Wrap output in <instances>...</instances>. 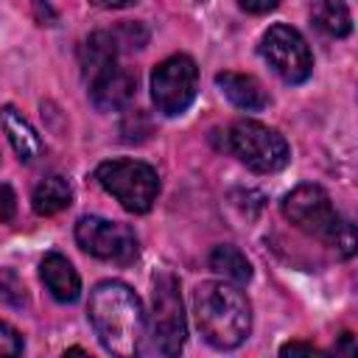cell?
<instances>
[{
	"label": "cell",
	"mask_w": 358,
	"mask_h": 358,
	"mask_svg": "<svg viewBox=\"0 0 358 358\" xmlns=\"http://www.w3.org/2000/svg\"><path fill=\"white\" fill-rule=\"evenodd\" d=\"M193 319L210 347L235 350L252 330V305L238 285L207 280L193 291Z\"/></svg>",
	"instance_id": "cell-2"
},
{
	"label": "cell",
	"mask_w": 358,
	"mask_h": 358,
	"mask_svg": "<svg viewBox=\"0 0 358 358\" xmlns=\"http://www.w3.org/2000/svg\"><path fill=\"white\" fill-rule=\"evenodd\" d=\"M238 6L249 14H268L280 6V0H238Z\"/></svg>",
	"instance_id": "cell-20"
},
{
	"label": "cell",
	"mask_w": 358,
	"mask_h": 358,
	"mask_svg": "<svg viewBox=\"0 0 358 358\" xmlns=\"http://www.w3.org/2000/svg\"><path fill=\"white\" fill-rule=\"evenodd\" d=\"M310 17H313L316 28L327 36L341 39L352 31V17H350V8L344 6V0H313Z\"/></svg>",
	"instance_id": "cell-15"
},
{
	"label": "cell",
	"mask_w": 358,
	"mask_h": 358,
	"mask_svg": "<svg viewBox=\"0 0 358 358\" xmlns=\"http://www.w3.org/2000/svg\"><path fill=\"white\" fill-rule=\"evenodd\" d=\"M39 277H42L45 288L50 291V296L56 302H76L78 294H81V277H78V271L59 252H50V255L42 257Z\"/></svg>",
	"instance_id": "cell-11"
},
{
	"label": "cell",
	"mask_w": 358,
	"mask_h": 358,
	"mask_svg": "<svg viewBox=\"0 0 358 358\" xmlns=\"http://www.w3.org/2000/svg\"><path fill=\"white\" fill-rule=\"evenodd\" d=\"M92 3L101 6V8H126V6H131L137 0H92Z\"/></svg>",
	"instance_id": "cell-22"
},
{
	"label": "cell",
	"mask_w": 358,
	"mask_h": 358,
	"mask_svg": "<svg viewBox=\"0 0 358 358\" xmlns=\"http://www.w3.org/2000/svg\"><path fill=\"white\" fill-rule=\"evenodd\" d=\"M210 268L232 282H249L252 280V263L246 260V255L238 246H215L210 255Z\"/></svg>",
	"instance_id": "cell-16"
},
{
	"label": "cell",
	"mask_w": 358,
	"mask_h": 358,
	"mask_svg": "<svg viewBox=\"0 0 358 358\" xmlns=\"http://www.w3.org/2000/svg\"><path fill=\"white\" fill-rule=\"evenodd\" d=\"M0 126H3L14 154L20 157V162H34L42 154V137L22 117V112H17V106H11V103L0 106Z\"/></svg>",
	"instance_id": "cell-13"
},
{
	"label": "cell",
	"mask_w": 358,
	"mask_h": 358,
	"mask_svg": "<svg viewBox=\"0 0 358 358\" xmlns=\"http://www.w3.org/2000/svg\"><path fill=\"white\" fill-rule=\"evenodd\" d=\"M17 210V196L8 185H0V221H11Z\"/></svg>",
	"instance_id": "cell-19"
},
{
	"label": "cell",
	"mask_w": 358,
	"mask_h": 358,
	"mask_svg": "<svg viewBox=\"0 0 358 358\" xmlns=\"http://www.w3.org/2000/svg\"><path fill=\"white\" fill-rule=\"evenodd\" d=\"M90 324L101 347L112 355L129 358L140 350L145 336V310L140 296L120 280H103L90 291Z\"/></svg>",
	"instance_id": "cell-1"
},
{
	"label": "cell",
	"mask_w": 358,
	"mask_h": 358,
	"mask_svg": "<svg viewBox=\"0 0 358 358\" xmlns=\"http://www.w3.org/2000/svg\"><path fill=\"white\" fill-rule=\"evenodd\" d=\"M22 352V336L0 319V355H20Z\"/></svg>",
	"instance_id": "cell-18"
},
{
	"label": "cell",
	"mask_w": 358,
	"mask_h": 358,
	"mask_svg": "<svg viewBox=\"0 0 358 358\" xmlns=\"http://www.w3.org/2000/svg\"><path fill=\"white\" fill-rule=\"evenodd\" d=\"M87 87H90V98L101 112H117L123 106H129V101L134 98V87L137 78L120 67L117 62L95 70L92 76H87Z\"/></svg>",
	"instance_id": "cell-10"
},
{
	"label": "cell",
	"mask_w": 358,
	"mask_h": 358,
	"mask_svg": "<svg viewBox=\"0 0 358 358\" xmlns=\"http://www.w3.org/2000/svg\"><path fill=\"white\" fill-rule=\"evenodd\" d=\"M260 56L268 62V67L285 81V84H302L308 81L313 70V56L305 42V36L291 25H271L260 39Z\"/></svg>",
	"instance_id": "cell-9"
},
{
	"label": "cell",
	"mask_w": 358,
	"mask_h": 358,
	"mask_svg": "<svg viewBox=\"0 0 358 358\" xmlns=\"http://www.w3.org/2000/svg\"><path fill=\"white\" fill-rule=\"evenodd\" d=\"M98 185L129 213H148L159 196V173L143 159H109L95 168Z\"/></svg>",
	"instance_id": "cell-5"
},
{
	"label": "cell",
	"mask_w": 358,
	"mask_h": 358,
	"mask_svg": "<svg viewBox=\"0 0 358 358\" xmlns=\"http://www.w3.org/2000/svg\"><path fill=\"white\" fill-rule=\"evenodd\" d=\"M76 241L87 255L106 260V263L126 266L137 257L134 229L120 221L101 218V215H81L76 224Z\"/></svg>",
	"instance_id": "cell-8"
},
{
	"label": "cell",
	"mask_w": 358,
	"mask_h": 358,
	"mask_svg": "<svg viewBox=\"0 0 358 358\" xmlns=\"http://www.w3.org/2000/svg\"><path fill=\"white\" fill-rule=\"evenodd\" d=\"M187 324L179 296V280L171 271L154 274V310H151V350L176 355L185 344Z\"/></svg>",
	"instance_id": "cell-6"
},
{
	"label": "cell",
	"mask_w": 358,
	"mask_h": 358,
	"mask_svg": "<svg viewBox=\"0 0 358 358\" xmlns=\"http://www.w3.org/2000/svg\"><path fill=\"white\" fill-rule=\"evenodd\" d=\"M0 302L11 305V308L25 305V288H22L20 277L11 268H0Z\"/></svg>",
	"instance_id": "cell-17"
},
{
	"label": "cell",
	"mask_w": 358,
	"mask_h": 358,
	"mask_svg": "<svg viewBox=\"0 0 358 358\" xmlns=\"http://www.w3.org/2000/svg\"><path fill=\"white\" fill-rule=\"evenodd\" d=\"M73 201V187L64 176L53 173V176H45L36 187H34V196H31V204H34V213L36 215H56L62 210H67Z\"/></svg>",
	"instance_id": "cell-14"
},
{
	"label": "cell",
	"mask_w": 358,
	"mask_h": 358,
	"mask_svg": "<svg viewBox=\"0 0 358 358\" xmlns=\"http://www.w3.org/2000/svg\"><path fill=\"white\" fill-rule=\"evenodd\" d=\"M296 352H305V355H319L322 350H316L313 344H299V341H291L280 350V355H296Z\"/></svg>",
	"instance_id": "cell-21"
},
{
	"label": "cell",
	"mask_w": 358,
	"mask_h": 358,
	"mask_svg": "<svg viewBox=\"0 0 358 358\" xmlns=\"http://www.w3.org/2000/svg\"><path fill=\"white\" fill-rule=\"evenodd\" d=\"M215 84L221 87V92L227 95V101L235 103L243 112H260V109L268 106V95H266L263 84L255 76L224 70V73L215 76Z\"/></svg>",
	"instance_id": "cell-12"
},
{
	"label": "cell",
	"mask_w": 358,
	"mask_h": 358,
	"mask_svg": "<svg viewBox=\"0 0 358 358\" xmlns=\"http://www.w3.org/2000/svg\"><path fill=\"white\" fill-rule=\"evenodd\" d=\"M282 215L310 238H319L322 243L333 246L341 257H350L355 252V229L350 221H344L330 196L319 185H299L282 199Z\"/></svg>",
	"instance_id": "cell-3"
},
{
	"label": "cell",
	"mask_w": 358,
	"mask_h": 358,
	"mask_svg": "<svg viewBox=\"0 0 358 358\" xmlns=\"http://www.w3.org/2000/svg\"><path fill=\"white\" fill-rule=\"evenodd\" d=\"M224 148L255 173H277L288 165L291 148L277 129L257 120H235L224 131Z\"/></svg>",
	"instance_id": "cell-4"
},
{
	"label": "cell",
	"mask_w": 358,
	"mask_h": 358,
	"mask_svg": "<svg viewBox=\"0 0 358 358\" xmlns=\"http://www.w3.org/2000/svg\"><path fill=\"white\" fill-rule=\"evenodd\" d=\"M196 87H199V67L185 53L168 56L151 73V101L157 112L165 117L182 115L193 103Z\"/></svg>",
	"instance_id": "cell-7"
}]
</instances>
